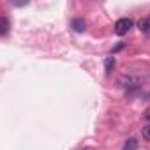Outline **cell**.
<instances>
[{
	"mask_svg": "<svg viewBox=\"0 0 150 150\" xmlns=\"http://www.w3.org/2000/svg\"><path fill=\"white\" fill-rule=\"evenodd\" d=\"M139 30H141V34H143L145 37L150 39V16L139 21Z\"/></svg>",
	"mask_w": 150,
	"mask_h": 150,
	"instance_id": "cell-4",
	"label": "cell"
},
{
	"mask_svg": "<svg viewBox=\"0 0 150 150\" xmlns=\"http://www.w3.org/2000/svg\"><path fill=\"white\" fill-rule=\"evenodd\" d=\"M7 32H9V20H7L6 16H2V27H0V34H2V35H7Z\"/></svg>",
	"mask_w": 150,
	"mask_h": 150,
	"instance_id": "cell-7",
	"label": "cell"
},
{
	"mask_svg": "<svg viewBox=\"0 0 150 150\" xmlns=\"http://www.w3.org/2000/svg\"><path fill=\"white\" fill-rule=\"evenodd\" d=\"M80 150H94V148H90V146H85V148H80Z\"/></svg>",
	"mask_w": 150,
	"mask_h": 150,
	"instance_id": "cell-10",
	"label": "cell"
},
{
	"mask_svg": "<svg viewBox=\"0 0 150 150\" xmlns=\"http://www.w3.org/2000/svg\"><path fill=\"white\" fill-rule=\"evenodd\" d=\"M136 148H138V139H136V138L125 139V143H124V146H122V150H136Z\"/></svg>",
	"mask_w": 150,
	"mask_h": 150,
	"instance_id": "cell-5",
	"label": "cell"
},
{
	"mask_svg": "<svg viewBox=\"0 0 150 150\" xmlns=\"http://www.w3.org/2000/svg\"><path fill=\"white\" fill-rule=\"evenodd\" d=\"M131 28H132V20H129V18H120L115 21V34L117 35H125Z\"/></svg>",
	"mask_w": 150,
	"mask_h": 150,
	"instance_id": "cell-2",
	"label": "cell"
},
{
	"mask_svg": "<svg viewBox=\"0 0 150 150\" xmlns=\"http://www.w3.org/2000/svg\"><path fill=\"white\" fill-rule=\"evenodd\" d=\"M118 85L125 90H136V88H139V80L136 76H132V74H125V76H122L118 80Z\"/></svg>",
	"mask_w": 150,
	"mask_h": 150,
	"instance_id": "cell-1",
	"label": "cell"
},
{
	"mask_svg": "<svg viewBox=\"0 0 150 150\" xmlns=\"http://www.w3.org/2000/svg\"><path fill=\"white\" fill-rule=\"evenodd\" d=\"M71 27L76 30V32H85V30H87V21L81 20V18H76V20L71 21Z\"/></svg>",
	"mask_w": 150,
	"mask_h": 150,
	"instance_id": "cell-3",
	"label": "cell"
},
{
	"mask_svg": "<svg viewBox=\"0 0 150 150\" xmlns=\"http://www.w3.org/2000/svg\"><path fill=\"white\" fill-rule=\"evenodd\" d=\"M113 67H115V57H108V58L104 60V71H106V74H108V76L111 74Z\"/></svg>",
	"mask_w": 150,
	"mask_h": 150,
	"instance_id": "cell-6",
	"label": "cell"
},
{
	"mask_svg": "<svg viewBox=\"0 0 150 150\" xmlns=\"http://www.w3.org/2000/svg\"><path fill=\"white\" fill-rule=\"evenodd\" d=\"M28 2H13V6H16V7H23V6H27Z\"/></svg>",
	"mask_w": 150,
	"mask_h": 150,
	"instance_id": "cell-9",
	"label": "cell"
},
{
	"mask_svg": "<svg viewBox=\"0 0 150 150\" xmlns=\"http://www.w3.org/2000/svg\"><path fill=\"white\" fill-rule=\"evenodd\" d=\"M141 134H143V138H145L146 141H150V124L143 127V131H141Z\"/></svg>",
	"mask_w": 150,
	"mask_h": 150,
	"instance_id": "cell-8",
	"label": "cell"
}]
</instances>
